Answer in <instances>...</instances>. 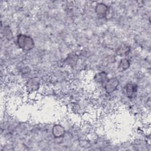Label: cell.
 Here are the masks:
<instances>
[{
  "label": "cell",
  "mask_w": 151,
  "mask_h": 151,
  "mask_svg": "<svg viewBox=\"0 0 151 151\" xmlns=\"http://www.w3.org/2000/svg\"><path fill=\"white\" fill-rule=\"evenodd\" d=\"M119 84V81L117 78H111L108 79L104 84V88L107 93L110 94L117 89Z\"/></svg>",
  "instance_id": "obj_2"
},
{
  "label": "cell",
  "mask_w": 151,
  "mask_h": 151,
  "mask_svg": "<svg viewBox=\"0 0 151 151\" xmlns=\"http://www.w3.org/2000/svg\"><path fill=\"white\" fill-rule=\"evenodd\" d=\"M65 130L64 127L60 124H55L52 129V135L56 138L63 137L65 134Z\"/></svg>",
  "instance_id": "obj_4"
},
{
  "label": "cell",
  "mask_w": 151,
  "mask_h": 151,
  "mask_svg": "<svg viewBox=\"0 0 151 151\" xmlns=\"http://www.w3.org/2000/svg\"><path fill=\"white\" fill-rule=\"evenodd\" d=\"M130 49L127 45H122L118 48L117 53L120 56H126L130 52Z\"/></svg>",
  "instance_id": "obj_8"
},
{
  "label": "cell",
  "mask_w": 151,
  "mask_h": 151,
  "mask_svg": "<svg viewBox=\"0 0 151 151\" xmlns=\"http://www.w3.org/2000/svg\"><path fill=\"white\" fill-rule=\"evenodd\" d=\"M124 91L129 98L133 97L137 91V86L133 83H129L124 87Z\"/></svg>",
  "instance_id": "obj_3"
},
{
  "label": "cell",
  "mask_w": 151,
  "mask_h": 151,
  "mask_svg": "<svg viewBox=\"0 0 151 151\" xmlns=\"http://www.w3.org/2000/svg\"><path fill=\"white\" fill-rule=\"evenodd\" d=\"M130 61L129 60L126 58H123L122 59L118 64V68L120 71H124L127 70L130 67Z\"/></svg>",
  "instance_id": "obj_7"
},
{
  "label": "cell",
  "mask_w": 151,
  "mask_h": 151,
  "mask_svg": "<svg viewBox=\"0 0 151 151\" xmlns=\"http://www.w3.org/2000/svg\"><path fill=\"white\" fill-rule=\"evenodd\" d=\"M95 10H96V14L99 16L103 17L107 13L108 6L106 4H104L99 3V4H97V5L96 6Z\"/></svg>",
  "instance_id": "obj_5"
},
{
  "label": "cell",
  "mask_w": 151,
  "mask_h": 151,
  "mask_svg": "<svg viewBox=\"0 0 151 151\" xmlns=\"http://www.w3.org/2000/svg\"><path fill=\"white\" fill-rule=\"evenodd\" d=\"M107 75L105 72H101L97 74L94 77V80L97 83L100 84H104L108 80Z\"/></svg>",
  "instance_id": "obj_6"
},
{
  "label": "cell",
  "mask_w": 151,
  "mask_h": 151,
  "mask_svg": "<svg viewBox=\"0 0 151 151\" xmlns=\"http://www.w3.org/2000/svg\"><path fill=\"white\" fill-rule=\"evenodd\" d=\"M17 43L19 48L25 51H29L34 47V40L25 34H19L17 38Z\"/></svg>",
  "instance_id": "obj_1"
}]
</instances>
